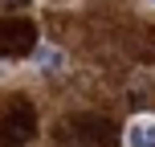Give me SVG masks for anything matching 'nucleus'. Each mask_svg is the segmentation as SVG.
Returning a JSON list of instances; mask_svg holds the SVG:
<instances>
[{
  "instance_id": "1",
  "label": "nucleus",
  "mask_w": 155,
  "mask_h": 147,
  "mask_svg": "<svg viewBox=\"0 0 155 147\" xmlns=\"http://www.w3.org/2000/svg\"><path fill=\"white\" fill-rule=\"evenodd\" d=\"M65 139L78 143V147H118V123L106 115H90V110H82V115H70L65 119Z\"/></svg>"
},
{
  "instance_id": "4",
  "label": "nucleus",
  "mask_w": 155,
  "mask_h": 147,
  "mask_svg": "<svg viewBox=\"0 0 155 147\" xmlns=\"http://www.w3.org/2000/svg\"><path fill=\"white\" fill-rule=\"evenodd\" d=\"M127 143H131V147H155V123H151V119L135 123L131 135H127Z\"/></svg>"
},
{
  "instance_id": "2",
  "label": "nucleus",
  "mask_w": 155,
  "mask_h": 147,
  "mask_svg": "<svg viewBox=\"0 0 155 147\" xmlns=\"http://www.w3.org/2000/svg\"><path fill=\"white\" fill-rule=\"evenodd\" d=\"M37 135V110L25 98H12L0 110V147H25Z\"/></svg>"
},
{
  "instance_id": "3",
  "label": "nucleus",
  "mask_w": 155,
  "mask_h": 147,
  "mask_svg": "<svg viewBox=\"0 0 155 147\" xmlns=\"http://www.w3.org/2000/svg\"><path fill=\"white\" fill-rule=\"evenodd\" d=\"M37 49V25L25 16H0V53L25 57Z\"/></svg>"
}]
</instances>
